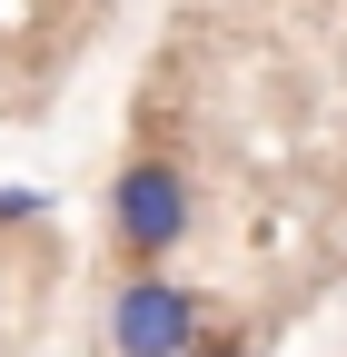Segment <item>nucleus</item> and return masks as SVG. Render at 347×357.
I'll return each mask as SVG.
<instances>
[{"label": "nucleus", "instance_id": "f257e3e1", "mask_svg": "<svg viewBox=\"0 0 347 357\" xmlns=\"http://www.w3.org/2000/svg\"><path fill=\"white\" fill-rule=\"evenodd\" d=\"M189 218H199V199H189V169L169 149L119 159V178H109V248L129 268H169L179 238H189Z\"/></svg>", "mask_w": 347, "mask_h": 357}, {"label": "nucleus", "instance_id": "f03ea898", "mask_svg": "<svg viewBox=\"0 0 347 357\" xmlns=\"http://www.w3.org/2000/svg\"><path fill=\"white\" fill-rule=\"evenodd\" d=\"M199 328H208V298L189 278H169V268H129L109 288V318H100L109 357H179Z\"/></svg>", "mask_w": 347, "mask_h": 357}, {"label": "nucleus", "instance_id": "7ed1b4c3", "mask_svg": "<svg viewBox=\"0 0 347 357\" xmlns=\"http://www.w3.org/2000/svg\"><path fill=\"white\" fill-rule=\"evenodd\" d=\"M179 357H268V347H258V337H238V328H199Z\"/></svg>", "mask_w": 347, "mask_h": 357}, {"label": "nucleus", "instance_id": "20e7f679", "mask_svg": "<svg viewBox=\"0 0 347 357\" xmlns=\"http://www.w3.org/2000/svg\"><path fill=\"white\" fill-rule=\"evenodd\" d=\"M30 218H50V189H0V229H30Z\"/></svg>", "mask_w": 347, "mask_h": 357}]
</instances>
